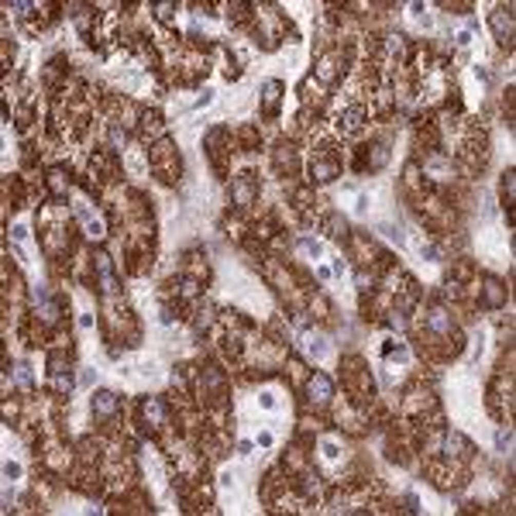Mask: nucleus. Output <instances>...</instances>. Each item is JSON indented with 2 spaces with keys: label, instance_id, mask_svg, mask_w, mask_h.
Listing matches in <instances>:
<instances>
[{
  "label": "nucleus",
  "instance_id": "nucleus-1",
  "mask_svg": "<svg viewBox=\"0 0 516 516\" xmlns=\"http://www.w3.org/2000/svg\"><path fill=\"white\" fill-rule=\"evenodd\" d=\"M307 392H310V399H313V403H320V406H323V403H331V396H334V382H331L327 375H320V372H317V375L310 378Z\"/></svg>",
  "mask_w": 516,
  "mask_h": 516
},
{
  "label": "nucleus",
  "instance_id": "nucleus-2",
  "mask_svg": "<svg viewBox=\"0 0 516 516\" xmlns=\"http://www.w3.org/2000/svg\"><path fill=\"white\" fill-rule=\"evenodd\" d=\"M93 413L103 416V420H107V416H114V413H117V396H114V392H97V396H93Z\"/></svg>",
  "mask_w": 516,
  "mask_h": 516
},
{
  "label": "nucleus",
  "instance_id": "nucleus-3",
  "mask_svg": "<svg viewBox=\"0 0 516 516\" xmlns=\"http://www.w3.org/2000/svg\"><path fill=\"white\" fill-rule=\"evenodd\" d=\"M145 416H148L151 424H165V403H162L159 396H148V403H145Z\"/></svg>",
  "mask_w": 516,
  "mask_h": 516
},
{
  "label": "nucleus",
  "instance_id": "nucleus-4",
  "mask_svg": "<svg viewBox=\"0 0 516 516\" xmlns=\"http://www.w3.org/2000/svg\"><path fill=\"white\" fill-rule=\"evenodd\" d=\"M303 348H307L310 355H317V358H323V355H327V344H323V337H320V334H307V337H303Z\"/></svg>",
  "mask_w": 516,
  "mask_h": 516
},
{
  "label": "nucleus",
  "instance_id": "nucleus-5",
  "mask_svg": "<svg viewBox=\"0 0 516 516\" xmlns=\"http://www.w3.org/2000/svg\"><path fill=\"white\" fill-rule=\"evenodd\" d=\"M503 286H499V282H495V279H489V282H485V303H489V307H503Z\"/></svg>",
  "mask_w": 516,
  "mask_h": 516
},
{
  "label": "nucleus",
  "instance_id": "nucleus-6",
  "mask_svg": "<svg viewBox=\"0 0 516 516\" xmlns=\"http://www.w3.org/2000/svg\"><path fill=\"white\" fill-rule=\"evenodd\" d=\"M361 117H365L361 107H351V110L344 114V131H358V127H361Z\"/></svg>",
  "mask_w": 516,
  "mask_h": 516
},
{
  "label": "nucleus",
  "instance_id": "nucleus-7",
  "mask_svg": "<svg viewBox=\"0 0 516 516\" xmlns=\"http://www.w3.org/2000/svg\"><path fill=\"white\" fill-rule=\"evenodd\" d=\"M430 327H434V331H441V334L451 331V320H447L444 310H434V313H430Z\"/></svg>",
  "mask_w": 516,
  "mask_h": 516
},
{
  "label": "nucleus",
  "instance_id": "nucleus-8",
  "mask_svg": "<svg viewBox=\"0 0 516 516\" xmlns=\"http://www.w3.org/2000/svg\"><path fill=\"white\" fill-rule=\"evenodd\" d=\"M334 172H337V165H334V162H320V165H317V179H320V183H327V179H334Z\"/></svg>",
  "mask_w": 516,
  "mask_h": 516
},
{
  "label": "nucleus",
  "instance_id": "nucleus-9",
  "mask_svg": "<svg viewBox=\"0 0 516 516\" xmlns=\"http://www.w3.org/2000/svg\"><path fill=\"white\" fill-rule=\"evenodd\" d=\"M279 90H282L279 83H265V103H269V107H275V100H279Z\"/></svg>",
  "mask_w": 516,
  "mask_h": 516
},
{
  "label": "nucleus",
  "instance_id": "nucleus-10",
  "mask_svg": "<svg viewBox=\"0 0 516 516\" xmlns=\"http://www.w3.org/2000/svg\"><path fill=\"white\" fill-rule=\"evenodd\" d=\"M492 24H495V31H499V34H509V28H513V24H509V14H506V17H503V11H495V17H492Z\"/></svg>",
  "mask_w": 516,
  "mask_h": 516
},
{
  "label": "nucleus",
  "instance_id": "nucleus-11",
  "mask_svg": "<svg viewBox=\"0 0 516 516\" xmlns=\"http://www.w3.org/2000/svg\"><path fill=\"white\" fill-rule=\"evenodd\" d=\"M14 375H17V382H21V386H31V372H28V365H17V372H14Z\"/></svg>",
  "mask_w": 516,
  "mask_h": 516
},
{
  "label": "nucleus",
  "instance_id": "nucleus-12",
  "mask_svg": "<svg viewBox=\"0 0 516 516\" xmlns=\"http://www.w3.org/2000/svg\"><path fill=\"white\" fill-rule=\"evenodd\" d=\"M55 389L59 392H69V389H72V378H69V375H55Z\"/></svg>",
  "mask_w": 516,
  "mask_h": 516
},
{
  "label": "nucleus",
  "instance_id": "nucleus-13",
  "mask_svg": "<svg viewBox=\"0 0 516 516\" xmlns=\"http://www.w3.org/2000/svg\"><path fill=\"white\" fill-rule=\"evenodd\" d=\"M48 183H52L55 193H62V186H66V183H62V172H52V179H48Z\"/></svg>",
  "mask_w": 516,
  "mask_h": 516
},
{
  "label": "nucleus",
  "instance_id": "nucleus-14",
  "mask_svg": "<svg viewBox=\"0 0 516 516\" xmlns=\"http://www.w3.org/2000/svg\"><path fill=\"white\" fill-rule=\"evenodd\" d=\"M4 475H7V479H17V475H21V468H17V465H11V461H7V465H4Z\"/></svg>",
  "mask_w": 516,
  "mask_h": 516
},
{
  "label": "nucleus",
  "instance_id": "nucleus-15",
  "mask_svg": "<svg viewBox=\"0 0 516 516\" xmlns=\"http://www.w3.org/2000/svg\"><path fill=\"white\" fill-rule=\"evenodd\" d=\"M358 289H372V275L358 272Z\"/></svg>",
  "mask_w": 516,
  "mask_h": 516
}]
</instances>
